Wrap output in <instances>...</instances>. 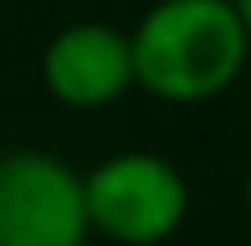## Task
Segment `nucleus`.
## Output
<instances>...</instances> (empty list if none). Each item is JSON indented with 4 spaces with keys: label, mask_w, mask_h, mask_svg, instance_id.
Here are the masks:
<instances>
[{
    "label": "nucleus",
    "mask_w": 251,
    "mask_h": 246,
    "mask_svg": "<svg viewBox=\"0 0 251 246\" xmlns=\"http://www.w3.org/2000/svg\"><path fill=\"white\" fill-rule=\"evenodd\" d=\"M251 21L231 0H154L128 26L133 87L175 108L231 93L246 72Z\"/></svg>",
    "instance_id": "obj_1"
},
{
    "label": "nucleus",
    "mask_w": 251,
    "mask_h": 246,
    "mask_svg": "<svg viewBox=\"0 0 251 246\" xmlns=\"http://www.w3.org/2000/svg\"><path fill=\"white\" fill-rule=\"evenodd\" d=\"M82 210L108 246H164L190 216V185L154 149H113L82 170Z\"/></svg>",
    "instance_id": "obj_2"
},
{
    "label": "nucleus",
    "mask_w": 251,
    "mask_h": 246,
    "mask_svg": "<svg viewBox=\"0 0 251 246\" xmlns=\"http://www.w3.org/2000/svg\"><path fill=\"white\" fill-rule=\"evenodd\" d=\"M82 170L47 149L0 154V246H87Z\"/></svg>",
    "instance_id": "obj_3"
},
{
    "label": "nucleus",
    "mask_w": 251,
    "mask_h": 246,
    "mask_svg": "<svg viewBox=\"0 0 251 246\" xmlns=\"http://www.w3.org/2000/svg\"><path fill=\"white\" fill-rule=\"evenodd\" d=\"M41 87L72 113H98L133 93L128 31L113 21H67L41 51Z\"/></svg>",
    "instance_id": "obj_4"
},
{
    "label": "nucleus",
    "mask_w": 251,
    "mask_h": 246,
    "mask_svg": "<svg viewBox=\"0 0 251 246\" xmlns=\"http://www.w3.org/2000/svg\"><path fill=\"white\" fill-rule=\"evenodd\" d=\"M0 10H5V0H0Z\"/></svg>",
    "instance_id": "obj_5"
}]
</instances>
